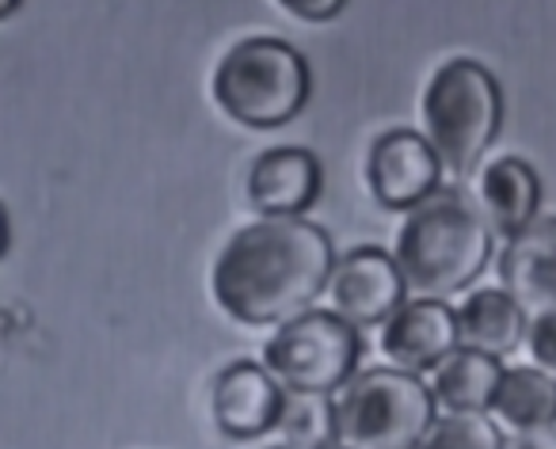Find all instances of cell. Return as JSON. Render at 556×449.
Wrapping results in <instances>:
<instances>
[{"instance_id":"cell-1","label":"cell","mask_w":556,"mask_h":449,"mask_svg":"<svg viewBox=\"0 0 556 449\" xmlns=\"http://www.w3.org/2000/svg\"><path fill=\"white\" fill-rule=\"evenodd\" d=\"M336 244L305 217H260L217 252L210 290L217 309L248 328L287 324L332 286Z\"/></svg>"},{"instance_id":"cell-2","label":"cell","mask_w":556,"mask_h":449,"mask_svg":"<svg viewBox=\"0 0 556 449\" xmlns=\"http://www.w3.org/2000/svg\"><path fill=\"white\" fill-rule=\"evenodd\" d=\"M492 248L495 233L480 198H472L465 187H439L431 198L408 209L393 259L408 290L442 302L469 290L484 274Z\"/></svg>"},{"instance_id":"cell-3","label":"cell","mask_w":556,"mask_h":449,"mask_svg":"<svg viewBox=\"0 0 556 449\" xmlns=\"http://www.w3.org/2000/svg\"><path fill=\"white\" fill-rule=\"evenodd\" d=\"M313 92L309 62L290 42L240 39L214 69V103L248 130H278L294 123Z\"/></svg>"},{"instance_id":"cell-4","label":"cell","mask_w":556,"mask_h":449,"mask_svg":"<svg viewBox=\"0 0 556 449\" xmlns=\"http://www.w3.org/2000/svg\"><path fill=\"white\" fill-rule=\"evenodd\" d=\"M503 126V88L477 57H450L434 69L424 92V138L442 168L457 179L472 176Z\"/></svg>"},{"instance_id":"cell-5","label":"cell","mask_w":556,"mask_h":449,"mask_svg":"<svg viewBox=\"0 0 556 449\" xmlns=\"http://www.w3.org/2000/svg\"><path fill=\"white\" fill-rule=\"evenodd\" d=\"M434 393L408 370H358L336 396V446L419 449L434 426Z\"/></svg>"},{"instance_id":"cell-6","label":"cell","mask_w":556,"mask_h":449,"mask_svg":"<svg viewBox=\"0 0 556 449\" xmlns=\"http://www.w3.org/2000/svg\"><path fill=\"white\" fill-rule=\"evenodd\" d=\"M363 362V335L340 312L305 309L278 324L263 347V365L287 393H340Z\"/></svg>"},{"instance_id":"cell-7","label":"cell","mask_w":556,"mask_h":449,"mask_svg":"<svg viewBox=\"0 0 556 449\" xmlns=\"http://www.w3.org/2000/svg\"><path fill=\"white\" fill-rule=\"evenodd\" d=\"M442 161L416 130H386L366 156V187L386 209H416L442 187Z\"/></svg>"},{"instance_id":"cell-8","label":"cell","mask_w":556,"mask_h":449,"mask_svg":"<svg viewBox=\"0 0 556 449\" xmlns=\"http://www.w3.org/2000/svg\"><path fill=\"white\" fill-rule=\"evenodd\" d=\"M282 403H287V388L278 385L267 365L252 362V358H240V362L217 370L214 385H210L214 426L232 441H252L275 431Z\"/></svg>"},{"instance_id":"cell-9","label":"cell","mask_w":556,"mask_h":449,"mask_svg":"<svg viewBox=\"0 0 556 449\" xmlns=\"http://www.w3.org/2000/svg\"><path fill=\"white\" fill-rule=\"evenodd\" d=\"M332 312H340L348 324L358 332L374 324H386L396 309L404 305L408 282H404L396 259L378 244H363V248L348 252L332 271Z\"/></svg>"},{"instance_id":"cell-10","label":"cell","mask_w":556,"mask_h":449,"mask_svg":"<svg viewBox=\"0 0 556 449\" xmlns=\"http://www.w3.org/2000/svg\"><path fill=\"white\" fill-rule=\"evenodd\" d=\"M457 347H462L457 309H450L446 302H434V297L404 302L381 324V350H386V358H393L396 370H439Z\"/></svg>"},{"instance_id":"cell-11","label":"cell","mask_w":556,"mask_h":449,"mask_svg":"<svg viewBox=\"0 0 556 449\" xmlns=\"http://www.w3.org/2000/svg\"><path fill=\"white\" fill-rule=\"evenodd\" d=\"M325 187L317 153L302 145L267 149L248 168V202L263 217H305Z\"/></svg>"},{"instance_id":"cell-12","label":"cell","mask_w":556,"mask_h":449,"mask_svg":"<svg viewBox=\"0 0 556 449\" xmlns=\"http://www.w3.org/2000/svg\"><path fill=\"white\" fill-rule=\"evenodd\" d=\"M503 290L522 309H556V217H533L500 256Z\"/></svg>"},{"instance_id":"cell-13","label":"cell","mask_w":556,"mask_h":449,"mask_svg":"<svg viewBox=\"0 0 556 449\" xmlns=\"http://www.w3.org/2000/svg\"><path fill=\"white\" fill-rule=\"evenodd\" d=\"M480 206H484L492 233L515 236L538 217L541 206V179L522 156H500L480 176Z\"/></svg>"},{"instance_id":"cell-14","label":"cell","mask_w":556,"mask_h":449,"mask_svg":"<svg viewBox=\"0 0 556 449\" xmlns=\"http://www.w3.org/2000/svg\"><path fill=\"white\" fill-rule=\"evenodd\" d=\"M526 309L507 294V290H477L465 297L457 309V335L462 347L480 350V355L507 358L526 343Z\"/></svg>"},{"instance_id":"cell-15","label":"cell","mask_w":556,"mask_h":449,"mask_svg":"<svg viewBox=\"0 0 556 449\" xmlns=\"http://www.w3.org/2000/svg\"><path fill=\"white\" fill-rule=\"evenodd\" d=\"M500 381H503L500 358L457 347L454 355L434 370L431 393H434V400L446 403L457 415H484V411H492Z\"/></svg>"},{"instance_id":"cell-16","label":"cell","mask_w":556,"mask_h":449,"mask_svg":"<svg viewBox=\"0 0 556 449\" xmlns=\"http://www.w3.org/2000/svg\"><path fill=\"white\" fill-rule=\"evenodd\" d=\"M492 411L507 426H515V431L556 426V377H548V373L538 370V365L503 370Z\"/></svg>"},{"instance_id":"cell-17","label":"cell","mask_w":556,"mask_h":449,"mask_svg":"<svg viewBox=\"0 0 556 449\" xmlns=\"http://www.w3.org/2000/svg\"><path fill=\"white\" fill-rule=\"evenodd\" d=\"M275 431L287 434V441L305 449H332L336 446V400L325 393H287L282 415Z\"/></svg>"},{"instance_id":"cell-18","label":"cell","mask_w":556,"mask_h":449,"mask_svg":"<svg viewBox=\"0 0 556 449\" xmlns=\"http://www.w3.org/2000/svg\"><path fill=\"white\" fill-rule=\"evenodd\" d=\"M419 449H503L500 426L488 415H450L434 419L431 434L424 438Z\"/></svg>"},{"instance_id":"cell-19","label":"cell","mask_w":556,"mask_h":449,"mask_svg":"<svg viewBox=\"0 0 556 449\" xmlns=\"http://www.w3.org/2000/svg\"><path fill=\"white\" fill-rule=\"evenodd\" d=\"M526 343H530L533 365L545 370L548 377H556V309L538 312L526 328Z\"/></svg>"},{"instance_id":"cell-20","label":"cell","mask_w":556,"mask_h":449,"mask_svg":"<svg viewBox=\"0 0 556 449\" xmlns=\"http://www.w3.org/2000/svg\"><path fill=\"white\" fill-rule=\"evenodd\" d=\"M278 9L305 24H328L348 9V0H278Z\"/></svg>"},{"instance_id":"cell-21","label":"cell","mask_w":556,"mask_h":449,"mask_svg":"<svg viewBox=\"0 0 556 449\" xmlns=\"http://www.w3.org/2000/svg\"><path fill=\"white\" fill-rule=\"evenodd\" d=\"M503 449H556V426H538V431H515L503 438Z\"/></svg>"},{"instance_id":"cell-22","label":"cell","mask_w":556,"mask_h":449,"mask_svg":"<svg viewBox=\"0 0 556 449\" xmlns=\"http://www.w3.org/2000/svg\"><path fill=\"white\" fill-rule=\"evenodd\" d=\"M9 244H12V221H9V206L0 202V259H4Z\"/></svg>"},{"instance_id":"cell-23","label":"cell","mask_w":556,"mask_h":449,"mask_svg":"<svg viewBox=\"0 0 556 449\" xmlns=\"http://www.w3.org/2000/svg\"><path fill=\"white\" fill-rule=\"evenodd\" d=\"M20 9H24V0H0V24H4V20L16 16Z\"/></svg>"},{"instance_id":"cell-24","label":"cell","mask_w":556,"mask_h":449,"mask_svg":"<svg viewBox=\"0 0 556 449\" xmlns=\"http://www.w3.org/2000/svg\"><path fill=\"white\" fill-rule=\"evenodd\" d=\"M267 449H305V446H294V441H278V446H267Z\"/></svg>"},{"instance_id":"cell-25","label":"cell","mask_w":556,"mask_h":449,"mask_svg":"<svg viewBox=\"0 0 556 449\" xmlns=\"http://www.w3.org/2000/svg\"><path fill=\"white\" fill-rule=\"evenodd\" d=\"M332 449H343V446H332Z\"/></svg>"}]
</instances>
